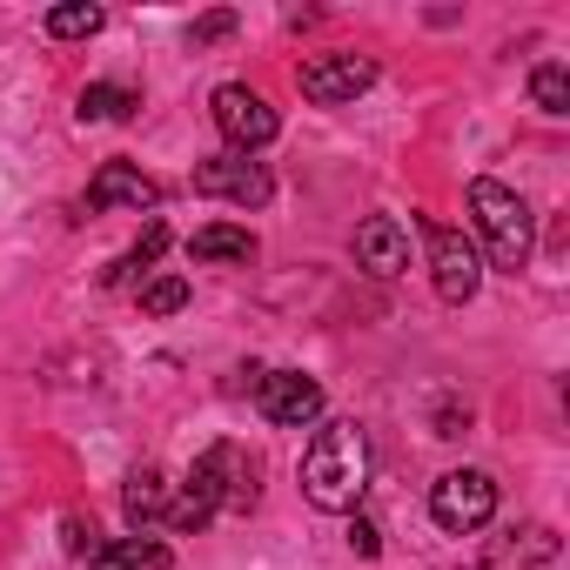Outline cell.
Returning <instances> with one entry per match:
<instances>
[{
    "mask_svg": "<svg viewBox=\"0 0 570 570\" xmlns=\"http://www.w3.org/2000/svg\"><path fill=\"white\" fill-rule=\"evenodd\" d=\"M222 510H255V456H248L242 443H208V450L195 456L181 497H168L161 523H168L175 537H188V530H208Z\"/></svg>",
    "mask_w": 570,
    "mask_h": 570,
    "instance_id": "1",
    "label": "cell"
},
{
    "mask_svg": "<svg viewBox=\"0 0 570 570\" xmlns=\"http://www.w3.org/2000/svg\"><path fill=\"white\" fill-rule=\"evenodd\" d=\"M370 483V436L363 423H323L316 443L303 450V497L330 517H350Z\"/></svg>",
    "mask_w": 570,
    "mask_h": 570,
    "instance_id": "2",
    "label": "cell"
},
{
    "mask_svg": "<svg viewBox=\"0 0 570 570\" xmlns=\"http://www.w3.org/2000/svg\"><path fill=\"white\" fill-rule=\"evenodd\" d=\"M470 215H476V235L490 248V268H503V275L530 268V255H537V215H530V202L517 188L476 175L470 181Z\"/></svg>",
    "mask_w": 570,
    "mask_h": 570,
    "instance_id": "3",
    "label": "cell"
},
{
    "mask_svg": "<svg viewBox=\"0 0 570 570\" xmlns=\"http://www.w3.org/2000/svg\"><path fill=\"white\" fill-rule=\"evenodd\" d=\"M430 517H436V530H450V537L483 530V523L497 517V476H490V470H450V476H436V483H430Z\"/></svg>",
    "mask_w": 570,
    "mask_h": 570,
    "instance_id": "4",
    "label": "cell"
},
{
    "mask_svg": "<svg viewBox=\"0 0 570 570\" xmlns=\"http://www.w3.org/2000/svg\"><path fill=\"white\" fill-rule=\"evenodd\" d=\"M423 228V242H430V275H436V296L443 303H470L476 289H483V255H476V242L463 235V228H450V222H416Z\"/></svg>",
    "mask_w": 570,
    "mask_h": 570,
    "instance_id": "5",
    "label": "cell"
},
{
    "mask_svg": "<svg viewBox=\"0 0 570 570\" xmlns=\"http://www.w3.org/2000/svg\"><path fill=\"white\" fill-rule=\"evenodd\" d=\"M208 115H215V128H222V141H228L235 155H255V148H268V141L282 135L275 108H268L255 88H242V81H222L215 101H208Z\"/></svg>",
    "mask_w": 570,
    "mask_h": 570,
    "instance_id": "6",
    "label": "cell"
},
{
    "mask_svg": "<svg viewBox=\"0 0 570 570\" xmlns=\"http://www.w3.org/2000/svg\"><path fill=\"white\" fill-rule=\"evenodd\" d=\"M296 88H303V101H316V108H343V101H356L363 88H376V61H370V55H309V61L296 68Z\"/></svg>",
    "mask_w": 570,
    "mask_h": 570,
    "instance_id": "7",
    "label": "cell"
},
{
    "mask_svg": "<svg viewBox=\"0 0 570 570\" xmlns=\"http://www.w3.org/2000/svg\"><path fill=\"white\" fill-rule=\"evenodd\" d=\"M255 403L275 430H309L323 416V383L303 370H262L255 376Z\"/></svg>",
    "mask_w": 570,
    "mask_h": 570,
    "instance_id": "8",
    "label": "cell"
},
{
    "mask_svg": "<svg viewBox=\"0 0 570 570\" xmlns=\"http://www.w3.org/2000/svg\"><path fill=\"white\" fill-rule=\"evenodd\" d=\"M195 195H222V202H235V208H262L268 195H275V181H268V168L262 161H248V155H215V161H195Z\"/></svg>",
    "mask_w": 570,
    "mask_h": 570,
    "instance_id": "9",
    "label": "cell"
},
{
    "mask_svg": "<svg viewBox=\"0 0 570 570\" xmlns=\"http://www.w3.org/2000/svg\"><path fill=\"white\" fill-rule=\"evenodd\" d=\"M155 202H161V188H155L135 161H101L95 181H88V208H95V215H108V208H135V215H141V208H155Z\"/></svg>",
    "mask_w": 570,
    "mask_h": 570,
    "instance_id": "10",
    "label": "cell"
},
{
    "mask_svg": "<svg viewBox=\"0 0 570 570\" xmlns=\"http://www.w3.org/2000/svg\"><path fill=\"white\" fill-rule=\"evenodd\" d=\"M356 262H363L376 282H396V275L410 268V228H403L396 215H370V222L356 228Z\"/></svg>",
    "mask_w": 570,
    "mask_h": 570,
    "instance_id": "11",
    "label": "cell"
},
{
    "mask_svg": "<svg viewBox=\"0 0 570 570\" xmlns=\"http://www.w3.org/2000/svg\"><path fill=\"white\" fill-rule=\"evenodd\" d=\"M168 563H175V550L161 537H115L88 557V570H168Z\"/></svg>",
    "mask_w": 570,
    "mask_h": 570,
    "instance_id": "12",
    "label": "cell"
},
{
    "mask_svg": "<svg viewBox=\"0 0 570 570\" xmlns=\"http://www.w3.org/2000/svg\"><path fill=\"white\" fill-rule=\"evenodd\" d=\"M188 255L195 262H255V235L235 228V222H208L188 235Z\"/></svg>",
    "mask_w": 570,
    "mask_h": 570,
    "instance_id": "13",
    "label": "cell"
},
{
    "mask_svg": "<svg viewBox=\"0 0 570 570\" xmlns=\"http://www.w3.org/2000/svg\"><path fill=\"white\" fill-rule=\"evenodd\" d=\"M121 510H128V523L148 537V523H161V510H168V476H161V470H135V476L121 483Z\"/></svg>",
    "mask_w": 570,
    "mask_h": 570,
    "instance_id": "14",
    "label": "cell"
},
{
    "mask_svg": "<svg viewBox=\"0 0 570 570\" xmlns=\"http://www.w3.org/2000/svg\"><path fill=\"white\" fill-rule=\"evenodd\" d=\"M161 248H168V222L155 215V222L141 228V242H135L121 262H108V275H101V282H108V289H128V282H141V275L155 268V255H161Z\"/></svg>",
    "mask_w": 570,
    "mask_h": 570,
    "instance_id": "15",
    "label": "cell"
},
{
    "mask_svg": "<svg viewBox=\"0 0 570 570\" xmlns=\"http://www.w3.org/2000/svg\"><path fill=\"white\" fill-rule=\"evenodd\" d=\"M141 108V95L135 88H121V81H95V88H81V121H128Z\"/></svg>",
    "mask_w": 570,
    "mask_h": 570,
    "instance_id": "16",
    "label": "cell"
},
{
    "mask_svg": "<svg viewBox=\"0 0 570 570\" xmlns=\"http://www.w3.org/2000/svg\"><path fill=\"white\" fill-rule=\"evenodd\" d=\"M101 8H95V0H68V8H48V35L55 41H95L101 35Z\"/></svg>",
    "mask_w": 570,
    "mask_h": 570,
    "instance_id": "17",
    "label": "cell"
},
{
    "mask_svg": "<svg viewBox=\"0 0 570 570\" xmlns=\"http://www.w3.org/2000/svg\"><path fill=\"white\" fill-rule=\"evenodd\" d=\"M530 101H537L543 115H570V68H563V61L530 68Z\"/></svg>",
    "mask_w": 570,
    "mask_h": 570,
    "instance_id": "18",
    "label": "cell"
},
{
    "mask_svg": "<svg viewBox=\"0 0 570 570\" xmlns=\"http://www.w3.org/2000/svg\"><path fill=\"white\" fill-rule=\"evenodd\" d=\"M141 309H148V316H175V309H188V282H181V275H155V282H141Z\"/></svg>",
    "mask_w": 570,
    "mask_h": 570,
    "instance_id": "19",
    "label": "cell"
},
{
    "mask_svg": "<svg viewBox=\"0 0 570 570\" xmlns=\"http://www.w3.org/2000/svg\"><path fill=\"white\" fill-rule=\"evenodd\" d=\"M550 557H557V537L543 523H530V530H517V543H503V563H517V570L523 563H550Z\"/></svg>",
    "mask_w": 570,
    "mask_h": 570,
    "instance_id": "20",
    "label": "cell"
},
{
    "mask_svg": "<svg viewBox=\"0 0 570 570\" xmlns=\"http://www.w3.org/2000/svg\"><path fill=\"white\" fill-rule=\"evenodd\" d=\"M235 28H242V21H235V8H208V14L188 28V41H195V48H215V41H228Z\"/></svg>",
    "mask_w": 570,
    "mask_h": 570,
    "instance_id": "21",
    "label": "cell"
},
{
    "mask_svg": "<svg viewBox=\"0 0 570 570\" xmlns=\"http://www.w3.org/2000/svg\"><path fill=\"white\" fill-rule=\"evenodd\" d=\"M350 550H356V557H376V550H383V537H376V523H370L363 510H350Z\"/></svg>",
    "mask_w": 570,
    "mask_h": 570,
    "instance_id": "22",
    "label": "cell"
}]
</instances>
